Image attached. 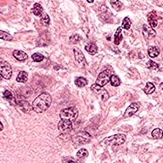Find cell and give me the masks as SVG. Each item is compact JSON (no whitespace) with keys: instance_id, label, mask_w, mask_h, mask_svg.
<instances>
[{"instance_id":"obj_36","label":"cell","mask_w":163,"mask_h":163,"mask_svg":"<svg viewBox=\"0 0 163 163\" xmlns=\"http://www.w3.org/2000/svg\"><path fill=\"white\" fill-rule=\"evenodd\" d=\"M76 163H82V162H80V161H76Z\"/></svg>"},{"instance_id":"obj_35","label":"cell","mask_w":163,"mask_h":163,"mask_svg":"<svg viewBox=\"0 0 163 163\" xmlns=\"http://www.w3.org/2000/svg\"><path fill=\"white\" fill-rule=\"evenodd\" d=\"M1 80H2V76L0 75V82H1Z\"/></svg>"},{"instance_id":"obj_9","label":"cell","mask_w":163,"mask_h":163,"mask_svg":"<svg viewBox=\"0 0 163 163\" xmlns=\"http://www.w3.org/2000/svg\"><path fill=\"white\" fill-rule=\"evenodd\" d=\"M139 106H140V105L139 103H133V104H131L128 107V109L126 110L125 113H124V117H128L133 116L139 110Z\"/></svg>"},{"instance_id":"obj_24","label":"cell","mask_w":163,"mask_h":163,"mask_svg":"<svg viewBox=\"0 0 163 163\" xmlns=\"http://www.w3.org/2000/svg\"><path fill=\"white\" fill-rule=\"evenodd\" d=\"M75 84L78 87H83L87 84V81L84 77H78L75 80Z\"/></svg>"},{"instance_id":"obj_6","label":"cell","mask_w":163,"mask_h":163,"mask_svg":"<svg viewBox=\"0 0 163 163\" xmlns=\"http://www.w3.org/2000/svg\"><path fill=\"white\" fill-rule=\"evenodd\" d=\"M110 76H111V72H110V70H106V71H104L101 73H99V75L97 77V79H96L95 83L98 84V85L103 87L110 82Z\"/></svg>"},{"instance_id":"obj_19","label":"cell","mask_w":163,"mask_h":163,"mask_svg":"<svg viewBox=\"0 0 163 163\" xmlns=\"http://www.w3.org/2000/svg\"><path fill=\"white\" fill-rule=\"evenodd\" d=\"M151 136L154 139H161L163 138V131L161 128H156L152 131Z\"/></svg>"},{"instance_id":"obj_25","label":"cell","mask_w":163,"mask_h":163,"mask_svg":"<svg viewBox=\"0 0 163 163\" xmlns=\"http://www.w3.org/2000/svg\"><path fill=\"white\" fill-rule=\"evenodd\" d=\"M131 25H132V22H131V20L129 19V17H125L122 20L121 28L125 29V30H129L130 27H131Z\"/></svg>"},{"instance_id":"obj_11","label":"cell","mask_w":163,"mask_h":163,"mask_svg":"<svg viewBox=\"0 0 163 163\" xmlns=\"http://www.w3.org/2000/svg\"><path fill=\"white\" fill-rule=\"evenodd\" d=\"M157 20H158V16H157L156 11H151L150 13H149L148 21L151 28H155L157 27V24H158Z\"/></svg>"},{"instance_id":"obj_13","label":"cell","mask_w":163,"mask_h":163,"mask_svg":"<svg viewBox=\"0 0 163 163\" xmlns=\"http://www.w3.org/2000/svg\"><path fill=\"white\" fill-rule=\"evenodd\" d=\"M13 55L17 61H25L28 59V55L21 50H15L13 52Z\"/></svg>"},{"instance_id":"obj_4","label":"cell","mask_w":163,"mask_h":163,"mask_svg":"<svg viewBox=\"0 0 163 163\" xmlns=\"http://www.w3.org/2000/svg\"><path fill=\"white\" fill-rule=\"evenodd\" d=\"M91 139V135L87 132H80L72 137V142L76 144H85Z\"/></svg>"},{"instance_id":"obj_1","label":"cell","mask_w":163,"mask_h":163,"mask_svg":"<svg viewBox=\"0 0 163 163\" xmlns=\"http://www.w3.org/2000/svg\"><path fill=\"white\" fill-rule=\"evenodd\" d=\"M51 102H52V99L50 94L43 93L34 99L31 105V109L38 114L43 113L50 108Z\"/></svg>"},{"instance_id":"obj_2","label":"cell","mask_w":163,"mask_h":163,"mask_svg":"<svg viewBox=\"0 0 163 163\" xmlns=\"http://www.w3.org/2000/svg\"><path fill=\"white\" fill-rule=\"evenodd\" d=\"M126 141V135L125 134H114L112 136L107 137L101 141V145H112V146H117V145H121L125 143Z\"/></svg>"},{"instance_id":"obj_14","label":"cell","mask_w":163,"mask_h":163,"mask_svg":"<svg viewBox=\"0 0 163 163\" xmlns=\"http://www.w3.org/2000/svg\"><path fill=\"white\" fill-rule=\"evenodd\" d=\"M122 31H121V27H118L117 30L116 31L115 35H114V43L116 45H119L122 40Z\"/></svg>"},{"instance_id":"obj_20","label":"cell","mask_w":163,"mask_h":163,"mask_svg":"<svg viewBox=\"0 0 163 163\" xmlns=\"http://www.w3.org/2000/svg\"><path fill=\"white\" fill-rule=\"evenodd\" d=\"M160 50H158V48L156 47H154V46H151L150 47L148 50V55L151 58H156L159 55Z\"/></svg>"},{"instance_id":"obj_27","label":"cell","mask_w":163,"mask_h":163,"mask_svg":"<svg viewBox=\"0 0 163 163\" xmlns=\"http://www.w3.org/2000/svg\"><path fill=\"white\" fill-rule=\"evenodd\" d=\"M110 4L117 11L121 10V8H122V3H121V1H118V0H112V1H110Z\"/></svg>"},{"instance_id":"obj_7","label":"cell","mask_w":163,"mask_h":163,"mask_svg":"<svg viewBox=\"0 0 163 163\" xmlns=\"http://www.w3.org/2000/svg\"><path fill=\"white\" fill-rule=\"evenodd\" d=\"M58 129L61 133H68L72 129V122L65 119H61L58 123Z\"/></svg>"},{"instance_id":"obj_34","label":"cell","mask_w":163,"mask_h":163,"mask_svg":"<svg viewBox=\"0 0 163 163\" xmlns=\"http://www.w3.org/2000/svg\"><path fill=\"white\" fill-rule=\"evenodd\" d=\"M160 87H161V89L163 90V83L161 84V85H160Z\"/></svg>"},{"instance_id":"obj_31","label":"cell","mask_w":163,"mask_h":163,"mask_svg":"<svg viewBox=\"0 0 163 163\" xmlns=\"http://www.w3.org/2000/svg\"><path fill=\"white\" fill-rule=\"evenodd\" d=\"M91 90L92 91L95 92V93H99V92L102 91L103 87L101 86H99L98 84H93L91 86Z\"/></svg>"},{"instance_id":"obj_17","label":"cell","mask_w":163,"mask_h":163,"mask_svg":"<svg viewBox=\"0 0 163 163\" xmlns=\"http://www.w3.org/2000/svg\"><path fill=\"white\" fill-rule=\"evenodd\" d=\"M28 79V74H27L26 72H20L18 76L16 77V81L18 83H25L26 82Z\"/></svg>"},{"instance_id":"obj_23","label":"cell","mask_w":163,"mask_h":163,"mask_svg":"<svg viewBox=\"0 0 163 163\" xmlns=\"http://www.w3.org/2000/svg\"><path fill=\"white\" fill-rule=\"evenodd\" d=\"M110 83L114 87H118V86L121 85V80H120V78L117 75H111Z\"/></svg>"},{"instance_id":"obj_21","label":"cell","mask_w":163,"mask_h":163,"mask_svg":"<svg viewBox=\"0 0 163 163\" xmlns=\"http://www.w3.org/2000/svg\"><path fill=\"white\" fill-rule=\"evenodd\" d=\"M156 90V87L155 85L152 83H147L146 86L144 88V92L146 94H151L152 93H154Z\"/></svg>"},{"instance_id":"obj_8","label":"cell","mask_w":163,"mask_h":163,"mask_svg":"<svg viewBox=\"0 0 163 163\" xmlns=\"http://www.w3.org/2000/svg\"><path fill=\"white\" fill-rule=\"evenodd\" d=\"M143 35H144L145 40H150V39L156 37V32L153 28L149 27L148 25L144 24L143 26Z\"/></svg>"},{"instance_id":"obj_5","label":"cell","mask_w":163,"mask_h":163,"mask_svg":"<svg viewBox=\"0 0 163 163\" xmlns=\"http://www.w3.org/2000/svg\"><path fill=\"white\" fill-rule=\"evenodd\" d=\"M0 75L3 78L9 80L12 76V68L11 65L6 61L0 62Z\"/></svg>"},{"instance_id":"obj_10","label":"cell","mask_w":163,"mask_h":163,"mask_svg":"<svg viewBox=\"0 0 163 163\" xmlns=\"http://www.w3.org/2000/svg\"><path fill=\"white\" fill-rule=\"evenodd\" d=\"M73 52H74V56H75V59L76 61H77V63L82 65H87V61H86V59L84 57L83 54L82 53V51L78 49H74L73 50Z\"/></svg>"},{"instance_id":"obj_26","label":"cell","mask_w":163,"mask_h":163,"mask_svg":"<svg viewBox=\"0 0 163 163\" xmlns=\"http://www.w3.org/2000/svg\"><path fill=\"white\" fill-rule=\"evenodd\" d=\"M41 23L44 27H48L50 23V16L48 15V14L46 13H43V15H41Z\"/></svg>"},{"instance_id":"obj_15","label":"cell","mask_w":163,"mask_h":163,"mask_svg":"<svg viewBox=\"0 0 163 163\" xmlns=\"http://www.w3.org/2000/svg\"><path fill=\"white\" fill-rule=\"evenodd\" d=\"M43 7L39 4H35L31 9V13L36 16H41L43 15Z\"/></svg>"},{"instance_id":"obj_18","label":"cell","mask_w":163,"mask_h":163,"mask_svg":"<svg viewBox=\"0 0 163 163\" xmlns=\"http://www.w3.org/2000/svg\"><path fill=\"white\" fill-rule=\"evenodd\" d=\"M85 49L87 50V52H88V53L92 54V55H94V54L98 53V47L95 45L94 43H89V44H87Z\"/></svg>"},{"instance_id":"obj_29","label":"cell","mask_w":163,"mask_h":163,"mask_svg":"<svg viewBox=\"0 0 163 163\" xmlns=\"http://www.w3.org/2000/svg\"><path fill=\"white\" fill-rule=\"evenodd\" d=\"M31 59L35 61V62H41L44 59V56L42 54L40 53H34L31 55Z\"/></svg>"},{"instance_id":"obj_28","label":"cell","mask_w":163,"mask_h":163,"mask_svg":"<svg viewBox=\"0 0 163 163\" xmlns=\"http://www.w3.org/2000/svg\"><path fill=\"white\" fill-rule=\"evenodd\" d=\"M88 156V151H87L86 149H81L79 150L77 153H76V156L80 158V159H83V158H86L87 156Z\"/></svg>"},{"instance_id":"obj_3","label":"cell","mask_w":163,"mask_h":163,"mask_svg":"<svg viewBox=\"0 0 163 163\" xmlns=\"http://www.w3.org/2000/svg\"><path fill=\"white\" fill-rule=\"evenodd\" d=\"M60 117L61 119H65L72 122V121H76L78 117V110L75 106L68 107L61 110Z\"/></svg>"},{"instance_id":"obj_33","label":"cell","mask_w":163,"mask_h":163,"mask_svg":"<svg viewBox=\"0 0 163 163\" xmlns=\"http://www.w3.org/2000/svg\"><path fill=\"white\" fill-rule=\"evenodd\" d=\"M65 163H76V161H72V160H70V161H65Z\"/></svg>"},{"instance_id":"obj_32","label":"cell","mask_w":163,"mask_h":163,"mask_svg":"<svg viewBox=\"0 0 163 163\" xmlns=\"http://www.w3.org/2000/svg\"><path fill=\"white\" fill-rule=\"evenodd\" d=\"M3 129H4V125H3V123L0 121V132L3 131Z\"/></svg>"},{"instance_id":"obj_22","label":"cell","mask_w":163,"mask_h":163,"mask_svg":"<svg viewBox=\"0 0 163 163\" xmlns=\"http://www.w3.org/2000/svg\"><path fill=\"white\" fill-rule=\"evenodd\" d=\"M0 39H3L4 41H12L13 36L11 34H9L7 31L0 30Z\"/></svg>"},{"instance_id":"obj_30","label":"cell","mask_w":163,"mask_h":163,"mask_svg":"<svg viewBox=\"0 0 163 163\" xmlns=\"http://www.w3.org/2000/svg\"><path fill=\"white\" fill-rule=\"evenodd\" d=\"M147 67L150 70H158L159 68V65L156 64L155 61H149L147 62Z\"/></svg>"},{"instance_id":"obj_16","label":"cell","mask_w":163,"mask_h":163,"mask_svg":"<svg viewBox=\"0 0 163 163\" xmlns=\"http://www.w3.org/2000/svg\"><path fill=\"white\" fill-rule=\"evenodd\" d=\"M4 98L6 99V100H8V101L10 103L11 105H15V104H16L15 97H14L13 94H12L9 90H5V91L4 92Z\"/></svg>"},{"instance_id":"obj_12","label":"cell","mask_w":163,"mask_h":163,"mask_svg":"<svg viewBox=\"0 0 163 163\" xmlns=\"http://www.w3.org/2000/svg\"><path fill=\"white\" fill-rule=\"evenodd\" d=\"M16 104L18 105L20 109L22 110L24 113H28L31 109L30 104L27 102V100H18V101H16Z\"/></svg>"}]
</instances>
